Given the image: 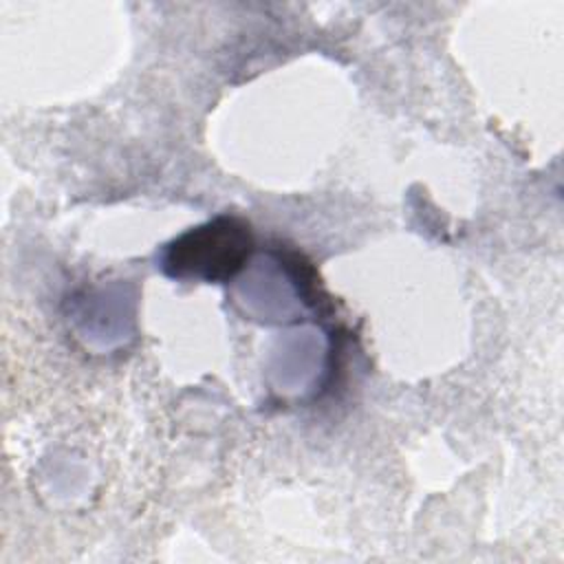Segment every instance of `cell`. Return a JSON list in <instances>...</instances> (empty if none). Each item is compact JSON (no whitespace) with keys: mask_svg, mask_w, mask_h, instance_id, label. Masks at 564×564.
Masks as SVG:
<instances>
[{"mask_svg":"<svg viewBox=\"0 0 564 564\" xmlns=\"http://www.w3.org/2000/svg\"><path fill=\"white\" fill-rule=\"evenodd\" d=\"M251 251L249 225L234 216H218L167 245L161 267L167 275L181 280L225 282L247 264Z\"/></svg>","mask_w":564,"mask_h":564,"instance_id":"1","label":"cell"}]
</instances>
